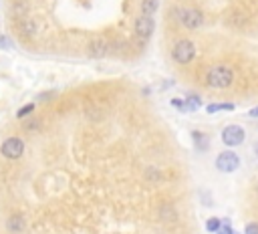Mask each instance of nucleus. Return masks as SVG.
<instances>
[{
  "mask_svg": "<svg viewBox=\"0 0 258 234\" xmlns=\"http://www.w3.org/2000/svg\"><path fill=\"white\" fill-rule=\"evenodd\" d=\"M0 152H2V156L6 160H18L24 154V142L20 137H8V139H4V142H2Z\"/></svg>",
  "mask_w": 258,
  "mask_h": 234,
  "instance_id": "5",
  "label": "nucleus"
},
{
  "mask_svg": "<svg viewBox=\"0 0 258 234\" xmlns=\"http://www.w3.org/2000/svg\"><path fill=\"white\" fill-rule=\"evenodd\" d=\"M0 46H2V49H10L12 42H10L6 36H0Z\"/></svg>",
  "mask_w": 258,
  "mask_h": 234,
  "instance_id": "21",
  "label": "nucleus"
},
{
  "mask_svg": "<svg viewBox=\"0 0 258 234\" xmlns=\"http://www.w3.org/2000/svg\"><path fill=\"white\" fill-rule=\"evenodd\" d=\"M192 139H194V146H196L198 152H208V148H210V137L206 135L204 131L194 129V131H192Z\"/></svg>",
  "mask_w": 258,
  "mask_h": 234,
  "instance_id": "9",
  "label": "nucleus"
},
{
  "mask_svg": "<svg viewBox=\"0 0 258 234\" xmlns=\"http://www.w3.org/2000/svg\"><path fill=\"white\" fill-rule=\"evenodd\" d=\"M256 196H258V186H256Z\"/></svg>",
  "mask_w": 258,
  "mask_h": 234,
  "instance_id": "25",
  "label": "nucleus"
},
{
  "mask_svg": "<svg viewBox=\"0 0 258 234\" xmlns=\"http://www.w3.org/2000/svg\"><path fill=\"white\" fill-rule=\"evenodd\" d=\"M53 95H55V91H48V93H42V95H40L38 99H40V101H46V99H50Z\"/></svg>",
  "mask_w": 258,
  "mask_h": 234,
  "instance_id": "22",
  "label": "nucleus"
},
{
  "mask_svg": "<svg viewBox=\"0 0 258 234\" xmlns=\"http://www.w3.org/2000/svg\"><path fill=\"white\" fill-rule=\"evenodd\" d=\"M32 111H34V105L30 103V105H26V107H20L18 113H16V117H18V119H24V117H28Z\"/></svg>",
  "mask_w": 258,
  "mask_h": 234,
  "instance_id": "16",
  "label": "nucleus"
},
{
  "mask_svg": "<svg viewBox=\"0 0 258 234\" xmlns=\"http://www.w3.org/2000/svg\"><path fill=\"white\" fill-rule=\"evenodd\" d=\"M208 113H216V111H234V103H212L206 107Z\"/></svg>",
  "mask_w": 258,
  "mask_h": 234,
  "instance_id": "13",
  "label": "nucleus"
},
{
  "mask_svg": "<svg viewBox=\"0 0 258 234\" xmlns=\"http://www.w3.org/2000/svg\"><path fill=\"white\" fill-rule=\"evenodd\" d=\"M89 57H93V59H101V57H105L107 53H109V42L105 40V38H93L91 42H89Z\"/></svg>",
  "mask_w": 258,
  "mask_h": 234,
  "instance_id": "8",
  "label": "nucleus"
},
{
  "mask_svg": "<svg viewBox=\"0 0 258 234\" xmlns=\"http://www.w3.org/2000/svg\"><path fill=\"white\" fill-rule=\"evenodd\" d=\"M234 79V71L226 65H216L208 71L206 75V85L212 87V89H228L232 85Z\"/></svg>",
  "mask_w": 258,
  "mask_h": 234,
  "instance_id": "1",
  "label": "nucleus"
},
{
  "mask_svg": "<svg viewBox=\"0 0 258 234\" xmlns=\"http://www.w3.org/2000/svg\"><path fill=\"white\" fill-rule=\"evenodd\" d=\"M250 117H258V107H254V109H250V113H248Z\"/></svg>",
  "mask_w": 258,
  "mask_h": 234,
  "instance_id": "23",
  "label": "nucleus"
},
{
  "mask_svg": "<svg viewBox=\"0 0 258 234\" xmlns=\"http://www.w3.org/2000/svg\"><path fill=\"white\" fill-rule=\"evenodd\" d=\"M172 57H174V61L180 63V65L192 63L194 57H196V46H194V42H192L190 38L178 40V42L174 44V49H172Z\"/></svg>",
  "mask_w": 258,
  "mask_h": 234,
  "instance_id": "3",
  "label": "nucleus"
},
{
  "mask_svg": "<svg viewBox=\"0 0 258 234\" xmlns=\"http://www.w3.org/2000/svg\"><path fill=\"white\" fill-rule=\"evenodd\" d=\"M244 234H258V222H250V224H246Z\"/></svg>",
  "mask_w": 258,
  "mask_h": 234,
  "instance_id": "19",
  "label": "nucleus"
},
{
  "mask_svg": "<svg viewBox=\"0 0 258 234\" xmlns=\"http://www.w3.org/2000/svg\"><path fill=\"white\" fill-rule=\"evenodd\" d=\"M200 196H202L200 200L204 202V206H212V204H214V202L210 200V192H206V190H204V192H200Z\"/></svg>",
  "mask_w": 258,
  "mask_h": 234,
  "instance_id": "20",
  "label": "nucleus"
},
{
  "mask_svg": "<svg viewBox=\"0 0 258 234\" xmlns=\"http://www.w3.org/2000/svg\"><path fill=\"white\" fill-rule=\"evenodd\" d=\"M153 30H156V20H153V16H145V14L137 16V20H135V32H137V36L149 38L153 34Z\"/></svg>",
  "mask_w": 258,
  "mask_h": 234,
  "instance_id": "7",
  "label": "nucleus"
},
{
  "mask_svg": "<svg viewBox=\"0 0 258 234\" xmlns=\"http://www.w3.org/2000/svg\"><path fill=\"white\" fill-rule=\"evenodd\" d=\"M244 137H246L244 127H240V125H236V123L226 125V127L222 129V142H224V146H228V148H238V146L244 142Z\"/></svg>",
  "mask_w": 258,
  "mask_h": 234,
  "instance_id": "4",
  "label": "nucleus"
},
{
  "mask_svg": "<svg viewBox=\"0 0 258 234\" xmlns=\"http://www.w3.org/2000/svg\"><path fill=\"white\" fill-rule=\"evenodd\" d=\"M174 14H176V20H178L182 26H186V28L196 30V28H200V26L204 24V14H202V10H198V8H192V6L186 8V6H182V8H176Z\"/></svg>",
  "mask_w": 258,
  "mask_h": 234,
  "instance_id": "2",
  "label": "nucleus"
},
{
  "mask_svg": "<svg viewBox=\"0 0 258 234\" xmlns=\"http://www.w3.org/2000/svg\"><path fill=\"white\" fill-rule=\"evenodd\" d=\"M6 228H8L12 234H20V232L24 230V216H20V214H12V216H8V220H6Z\"/></svg>",
  "mask_w": 258,
  "mask_h": 234,
  "instance_id": "10",
  "label": "nucleus"
},
{
  "mask_svg": "<svg viewBox=\"0 0 258 234\" xmlns=\"http://www.w3.org/2000/svg\"><path fill=\"white\" fill-rule=\"evenodd\" d=\"M158 10V0H141V14L153 16Z\"/></svg>",
  "mask_w": 258,
  "mask_h": 234,
  "instance_id": "11",
  "label": "nucleus"
},
{
  "mask_svg": "<svg viewBox=\"0 0 258 234\" xmlns=\"http://www.w3.org/2000/svg\"><path fill=\"white\" fill-rule=\"evenodd\" d=\"M26 121H24V129L26 131H34V129H40V121L38 119H34V117H24Z\"/></svg>",
  "mask_w": 258,
  "mask_h": 234,
  "instance_id": "15",
  "label": "nucleus"
},
{
  "mask_svg": "<svg viewBox=\"0 0 258 234\" xmlns=\"http://www.w3.org/2000/svg\"><path fill=\"white\" fill-rule=\"evenodd\" d=\"M220 226H222V220H218V218H208L206 220V230L212 232V234H216Z\"/></svg>",
  "mask_w": 258,
  "mask_h": 234,
  "instance_id": "14",
  "label": "nucleus"
},
{
  "mask_svg": "<svg viewBox=\"0 0 258 234\" xmlns=\"http://www.w3.org/2000/svg\"><path fill=\"white\" fill-rule=\"evenodd\" d=\"M216 234H236L234 230H232V226L228 224V222H222V226L218 228V232Z\"/></svg>",
  "mask_w": 258,
  "mask_h": 234,
  "instance_id": "17",
  "label": "nucleus"
},
{
  "mask_svg": "<svg viewBox=\"0 0 258 234\" xmlns=\"http://www.w3.org/2000/svg\"><path fill=\"white\" fill-rule=\"evenodd\" d=\"M20 30H22L26 36H34V34H36V24H34V20L24 18V20L20 22Z\"/></svg>",
  "mask_w": 258,
  "mask_h": 234,
  "instance_id": "12",
  "label": "nucleus"
},
{
  "mask_svg": "<svg viewBox=\"0 0 258 234\" xmlns=\"http://www.w3.org/2000/svg\"><path fill=\"white\" fill-rule=\"evenodd\" d=\"M254 150H256V158H258V144H256V148H254Z\"/></svg>",
  "mask_w": 258,
  "mask_h": 234,
  "instance_id": "24",
  "label": "nucleus"
},
{
  "mask_svg": "<svg viewBox=\"0 0 258 234\" xmlns=\"http://www.w3.org/2000/svg\"><path fill=\"white\" fill-rule=\"evenodd\" d=\"M172 105H174L176 109H180V111H186V101L180 99V97H174V99H172Z\"/></svg>",
  "mask_w": 258,
  "mask_h": 234,
  "instance_id": "18",
  "label": "nucleus"
},
{
  "mask_svg": "<svg viewBox=\"0 0 258 234\" xmlns=\"http://www.w3.org/2000/svg\"><path fill=\"white\" fill-rule=\"evenodd\" d=\"M216 168H218L220 172H224V174L236 172V170L240 168V158H238V154H234V152H222V154L216 158Z\"/></svg>",
  "mask_w": 258,
  "mask_h": 234,
  "instance_id": "6",
  "label": "nucleus"
}]
</instances>
